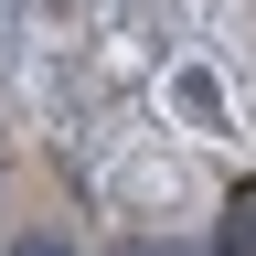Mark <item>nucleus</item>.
<instances>
[{
    "mask_svg": "<svg viewBox=\"0 0 256 256\" xmlns=\"http://www.w3.org/2000/svg\"><path fill=\"white\" fill-rule=\"evenodd\" d=\"M11 256H75L64 235H11Z\"/></svg>",
    "mask_w": 256,
    "mask_h": 256,
    "instance_id": "obj_1",
    "label": "nucleus"
},
{
    "mask_svg": "<svg viewBox=\"0 0 256 256\" xmlns=\"http://www.w3.org/2000/svg\"><path fill=\"white\" fill-rule=\"evenodd\" d=\"M128 256H150V246H128Z\"/></svg>",
    "mask_w": 256,
    "mask_h": 256,
    "instance_id": "obj_2",
    "label": "nucleus"
}]
</instances>
